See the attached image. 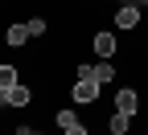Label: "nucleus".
I'll return each instance as SVG.
<instances>
[{
    "label": "nucleus",
    "instance_id": "nucleus-10",
    "mask_svg": "<svg viewBox=\"0 0 148 135\" xmlns=\"http://www.w3.org/2000/svg\"><path fill=\"white\" fill-rule=\"evenodd\" d=\"M25 25H29V37H41L45 33V16H29Z\"/></svg>",
    "mask_w": 148,
    "mask_h": 135
},
{
    "label": "nucleus",
    "instance_id": "nucleus-11",
    "mask_svg": "<svg viewBox=\"0 0 148 135\" xmlns=\"http://www.w3.org/2000/svg\"><path fill=\"white\" fill-rule=\"evenodd\" d=\"M62 135H86V127H82V123H74V127H62Z\"/></svg>",
    "mask_w": 148,
    "mask_h": 135
},
{
    "label": "nucleus",
    "instance_id": "nucleus-9",
    "mask_svg": "<svg viewBox=\"0 0 148 135\" xmlns=\"http://www.w3.org/2000/svg\"><path fill=\"white\" fill-rule=\"evenodd\" d=\"M53 123H58V127H74V123H78V115H74L70 107H58V111H53Z\"/></svg>",
    "mask_w": 148,
    "mask_h": 135
},
{
    "label": "nucleus",
    "instance_id": "nucleus-7",
    "mask_svg": "<svg viewBox=\"0 0 148 135\" xmlns=\"http://www.w3.org/2000/svg\"><path fill=\"white\" fill-rule=\"evenodd\" d=\"M33 102V90L25 86V82H16L12 90H8V107H29Z\"/></svg>",
    "mask_w": 148,
    "mask_h": 135
},
{
    "label": "nucleus",
    "instance_id": "nucleus-4",
    "mask_svg": "<svg viewBox=\"0 0 148 135\" xmlns=\"http://www.w3.org/2000/svg\"><path fill=\"white\" fill-rule=\"evenodd\" d=\"M140 21H144V16H140L136 4H119V8H115V29H136Z\"/></svg>",
    "mask_w": 148,
    "mask_h": 135
},
{
    "label": "nucleus",
    "instance_id": "nucleus-12",
    "mask_svg": "<svg viewBox=\"0 0 148 135\" xmlns=\"http://www.w3.org/2000/svg\"><path fill=\"white\" fill-rule=\"evenodd\" d=\"M119 4H136V8H148V0H119Z\"/></svg>",
    "mask_w": 148,
    "mask_h": 135
},
{
    "label": "nucleus",
    "instance_id": "nucleus-3",
    "mask_svg": "<svg viewBox=\"0 0 148 135\" xmlns=\"http://www.w3.org/2000/svg\"><path fill=\"white\" fill-rule=\"evenodd\" d=\"M115 111L136 115V111H140V94H136L132 86H119V90H115Z\"/></svg>",
    "mask_w": 148,
    "mask_h": 135
},
{
    "label": "nucleus",
    "instance_id": "nucleus-5",
    "mask_svg": "<svg viewBox=\"0 0 148 135\" xmlns=\"http://www.w3.org/2000/svg\"><path fill=\"white\" fill-rule=\"evenodd\" d=\"M29 41V25H8V33H4V45L8 49H21Z\"/></svg>",
    "mask_w": 148,
    "mask_h": 135
},
{
    "label": "nucleus",
    "instance_id": "nucleus-13",
    "mask_svg": "<svg viewBox=\"0 0 148 135\" xmlns=\"http://www.w3.org/2000/svg\"><path fill=\"white\" fill-rule=\"evenodd\" d=\"M25 135H45V131H25Z\"/></svg>",
    "mask_w": 148,
    "mask_h": 135
},
{
    "label": "nucleus",
    "instance_id": "nucleus-8",
    "mask_svg": "<svg viewBox=\"0 0 148 135\" xmlns=\"http://www.w3.org/2000/svg\"><path fill=\"white\" fill-rule=\"evenodd\" d=\"M16 82H21V78H16V66H0V94H4V98H8V90Z\"/></svg>",
    "mask_w": 148,
    "mask_h": 135
},
{
    "label": "nucleus",
    "instance_id": "nucleus-14",
    "mask_svg": "<svg viewBox=\"0 0 148 135\" xmlns=\"http://www.w3.org/2000/svg\"><path fill=\"white\" fill-rule=\"evenodd\" d=\"M144 25H148V12H144Z\"/></svg>",
    "mask_w": 148,
    "mask_h": 135
},
{
    "label": "nucleus",
    "instance_id": "nucleus-1",
    "mask_svg": "<svg viewBox=\"0 0 148 135\" xmlns=\"http://www.w3.org/2000/svg\"><path fill=\"white\" fill-rule=\"evenodd\" d=\"M99 86L103 82H95V78H78V82L70 86V98L78 102V107H95L99 102Z\"/></svg>",
    "mask_w": 148,
    "mask_h": 135
},
{
    "label": "nucleus",
    "instance_id": "nucleus-15",
    "mask_svg": "<svg viewBox=\"0 0 148 135\" xmlns=\"http://www.w3.org/2000/svg\"><path fill=\"white\" fill-rule=\"evenodd\" d=\"M144 49H148V45H144Z\"/></svg>",
    "mask_w": 148,
    "mask_h": 135
},
{
    "label": "nucleus",
    "instance_id": "nucleus-2",
    "mask_svg": "<svg viewBox=\"0 0 148 135\" xmlns=\"http://www.w3.org/2000/svg\"><path fill=\"white\" fill-rule=\"evenodd\" d=\"M90 45H95V53H99V62H111V57H115V49H119V41H115V33H95V37H90Z\"/></svg>",
    "mask_w": 148,
    "mask_h": 135
},
{
    "label": "nucleus",
    "instance_id": "nucleus-6",
    "mask_svg": "<svg viewBox=\"0 0 148 135\" xmlns=\"http://www.w3.org/2000/svg\"><path fill=\"white\" fill-rule=\"evenodd\" d=\"M107 131H111V135H127V131H132V115H123V111H115V115H111V119H107Z\"/></svg>",
    "mask_w": 148,
    "mask_h": 135
}]
</instances>
